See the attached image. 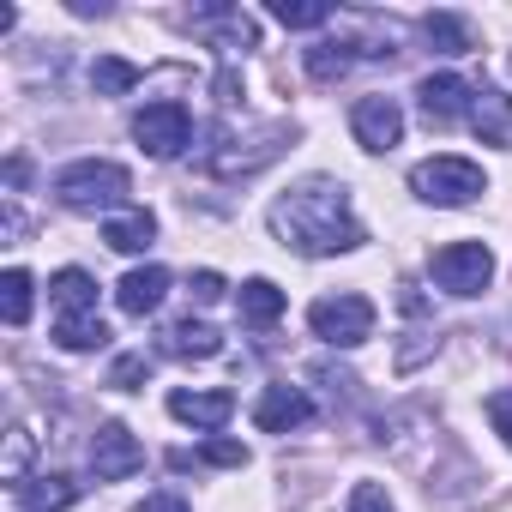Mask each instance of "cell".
Here are the masks:
<instances>
[{"label": "cell", "instance_id": "603a6c76", "mask_svg": "<svg viewBox=\"0 0 512 512\" xmlns=\"http://www.w3.org/2000/svg\"><path fill=\"white\" fill-rule=\"evenodd\" d=\"M193 464L241 470V464H247V446H241V440H223V434H211V440H205V446H193V452H169V470H193Z\"/></svg>", "mask_w": 512, "mask_h": 512}, {"label": "cell", "instance_id": "d4e9b609", "mask_svg": "<svg viewBox=\"0 0 512 512\" xmlns=\"http://www.w3.org/2000/svg\"><path fill=\"white\" fill-rule=\"evenodd\" d=\"M31 272L25 266H13L7 278H0V320H7V326H25L31 320Z\"/></svg>", "mask_w": 512, "mask_h": 512}, {"label": "cell", "instance_id": "d6986e66", "mask_svg": "<svg viewBox=\"0 0 512 512\" xmlns=\"http://www.w3.org/2000/svg\"><path fill=\"white\" fill-rule=\"evenodd\" d=\"M103 241L115 253H145L157 241V217L151 211H115V217H103Z\"/></svg>", "mask_w": 512, "mask_h": 512}, {"label": "cell", "instance_id": "2e32d148", "mask_svg": "<svg viewBox=\"0 0 512 512\" xmlns=\"http://www.w3.org/2000/svg\"><path fill=\"white\" fill-rule=\"evenodd\" d=\"M356 55H368V49L350 43V37H320L314 49H302V67H308V79L332 85V79H344V73L356 67Z\"/></svg>", "mask_w": 512, "mask_h": 512}, {"label": "cell", "instance_id": "30bf717a", "mask_svg": "<svg viewBox=\"0 0 512 512\" xmlns=\"http://www.w3.org/2000/svg\"><path fill=\"white\" fill-rule=\"evenodd\" d=\"M350 127H356V145L362 151H392L404 139V109L392 97H362L350 109Z\"/></svg>", "mask_w": 512, "mask_h": 512}, {"label": "cell", "instance_id": "1f68e13d", "mask_svg": "<svg viewBox=\"0 0 512 512\" xmlns=\"http://www.w3.org/2000/svg\"><path fill=\"white\" fill-rule=\"evenodd\" d=\"M193 296H199V302H217V296H223V278H217V272H199V278H193Z\"/></svg>", "mask_w": 512, "mask_h": 512}, {"label": "cell", "instance_id": "9c48e42d", "mask_svg": "<svg viewBox=\"0 0 512 512\" xmlns=\"http://www.w3.org/2000/svg\"><path fill=\"white\" fill-rule=\"evenodd\" d=\"M416 103H422V115H428V127H452L458 115L470 121V103H476V85H464L458 73H428V79L416 85Z\"/></svg>", "mask_w": 512, "mask_h": 512}, {"label": "cell", "instance_id": "6da1fadb", "mask_svg": "<svg viewBox=\"0 0 512 512\" xmlns=\"http://www.w3.org/2000/svg\"><path fill=\"white\" fill-rule=\"evenodd\" d=\"M272 229L284 247L308 253V260H320V253H350L362 247V223H356V205H350V187L332 181V175H308L296 181L278 205H272Z\"/></svg>", "mask_w": 512, "mask_h": 512}, {"label": "cell", "instance_id": "3957f363", "mask_svg": "<svg viewBox=\"0 0 512 512\" xmlns=\"http://www.w3.org/2000/svg\"><path fill=\"white\" fill-rule=\"evenodd\" d=\"M374 302L368 296H356V290H338V296H320L314 308H308V326H314V338H326L332 350H356V344H368L374 338Z\"/></svg>", "mask_w": 512, "mask_h": 512}, {"label": "cell", "instance_id": "7a4b0ae2", "mask_svg": "<svg viewBox=\"0 0 512 512\" xmlns=\"http://www.w3.org/2000/svg\"><path fill=\"white\" fill-rule=\"evenodd\" d=\"M127 193H133V175L121 163H109V157H79V163H67L55 175V199L67 211H109L115 217V205Z\"/></svg>", "mask_w": 512, "mask_h": 512}, {"label": "cell", "instance_id": "7402d4cb", "mask_svg": "<svg viewBox=\"0 0 512 512\" xmlns=\"http://www.w3.org/2000/svg\"><path fill=\"white\" fill-rule=\"evenodd\" d=\"M163 350H169V356H193V362H205V356L223 350V338H217L205 320H175V326L163 332Z\"/></svg>", "mask_w": 512, "mask_h": 512}, {"label": "cell", "instance_id": "4fadbf2b", "mask_svg": "<svg viewBox=\"0 0 512 512\" xmlns=\"http://www.w3.org/2000/svg\"><path fill=\"white\" fill-rule=\"evenodd\" d=\"M169 416L199 428V434H217L229 416H235V398L229 392H169Z\"/></svg>", "mask_w": 512, "mask_h": 512}, {"label": "cell", "instance_id": "f1b7e54d", "mask_svg": "<svg viewBox=\"0 0 512 512\" xmlns=\"http://www.w3.org/2000/svg\"><path fill=\"white\" fill-rule=\"evenodd\" d=\"M145 380H151V356H145V350H133V356H121V362L109 368V386H115V392H133V386H145Z\"/></svg>", "mask_w": 512, "mask_h": 512}, {"label": "cell", "instance_id": "e0dca14e", "mask_svg": "<svg viewBox=\"0 0 512 512\" xmlns=\"http://www.w3.org/2000/svg\"><path fill=\"white\" fill-rule=\"evenodd\" d=\"M13 500H19V512H67L79 500V482L73 476H25L13 488Z\"/></svg>", "mask_w": 512, "mask_h": 512}, {"label": "cell", "instance_id": "4dcf8cb0", "mask_svg": "<svg viewBox=\"0 0 512 512\" xmlns=\"http://www.w3.org/2000/svg\"><path fill=\"white\" fill-rule=\"evenodd\" d=\"M488 416H494V428H500L506 446H512V392H494V398H488Z\"/></svg>", "mask_w": 512, "mask_h": 512}, {"label": "cell", "instance_id": "f546056e", "mask_svg": "<svg viewBox=\"0 0 512 512\" xmlns=\"http://www.w3.org/2000/svg\"><path fill=\"white\" fill-rule=\"evenodd\" d=\"M350 512H392V500H386V488H380V482H356Z\"/></svg>", "mask_w": 512, "mask_h": 512}, {"label": "cell", "instance_id": "9a60e30c", "mask_svg": "<svg viewBox=\"0 0 512 512\" xmlns=\"http://www.w3.org/2000/svg\"><path fill=\"white\" fill-rule=\"evenodd\" d=\"M470 127L482 145H506L512 139V97L494 91V85H476V103H470Z\"/></svg>", "mask_w": 512, "mask_h": 512}, {"label": "cell", "instance_id": "52a82bcc", "mask_svg": "<svg viewBox=\"0 0 512 512\" xmlns=\"http://www.w3.org/2000/svg\"><path fill=\"white\" fill-rule=\"evenodd\" d=\"M133 139L151 151V157H181L193 145V115L181 103H145L133 115Z\"/></svg>", "mask_w": 512, "mask_h": 512}, {"label": "cell", "instance_id": "277c9868", "mask_svg": "<svg viewBox=\"0 0 512 512\" xmlns=\"http://www.w3.org/2000/svg\"><path fill=\"white\" fill-rule=\"evenodd\" d=\"M482 187H488L482 169L470 157H452V151H440V157H428V163L410 169V193L428 199V205H470Z\"/></svg>", "mask_w": 512, "mask_h": 512}, {"label": "cell", "instance_id": "8992f818", "mask_svg": "<svg viewBox=\"0 0 512 512\" xmlns=\"http://www.w3.org/2000/svg\"><path fill=\"white\" fill-rule=\"evenodd\" d=\"M434 284L440 290H452V296H482V284L494 278V253L482 247V241H446L440 253H434Z\"/></svg>", "mask_w": 512, "mask_h": 512}, {"label": "cell", "instance_id": "836d02e7", "mask_svg": "<svg viewBox=\"0 0 512 512\" xmlns=\"http://www.w3.org/2000/svg\"><path fill=\"white\" fill-rule=\"evenodd\" d=\"M25 181H31V163H25V157H13V163H7V187H25Z\"/></svg>", "mask_w": 512, "mask_h": 512}, {"label": "cell", "instance_id": "d6a6232c", "mask_svg": "<svg viewBox=\"0 0 512 512\" xmlns=\"http://www.w3.org/2000/svg\"><path fill=\"white\" fill-rule=\"evenodd\" d=\"M139 512H193V506H187L181 494H151V500H145Z\"/></svg>", "mask_w": 512, "mask_h": 512}, {"label": "cell", "instance_id": "cb8c5ba5", "mask_svg": "<svg viewBox=\"0 0 512 512\" xmlns=\"http://www.w3.org/2000/svg\"><path fill=\"white\" fill-rule=\"evenodd\" d=\"M55 344L61 350H103L109 326H103V314H61L55 320Z\"/></svg>", "mask_w": 512, "mask_h": 512}, {"label": "cell", "instance_id": "7c38bea8", "mask_svg": "<svg viewBox=\"0 0 512 512\" xmlns=\"http://www.w3.org/2000/svg\"><path fill=\"white\" fill-rule=\"evenodd\" d=\"M193 31L211 49H223V55H247L253 43H260V25H253L241 7H205V13H193Z\"/></svg>", "mask_w": 512, "mask_h": 512}, {"label": "cell", "instance_id": "5b68a950", "mask_svg": "<svg viewBox=\"0 0 512 512\" xmlns=\"http://www.w3.org/2000/svg\"><path fill=\"white\" fill-rule=\"evenodd\" d=\"M296 139V127L290 121H272V127H260L247 145L241 139H229V145H217L211 157H205V175H260L266 163H278L284 157V145Z\"/></svg>", "mask_w": 512, "mask_h": 512}, {"label": "cell", "instance_id": "8fae6325", "mask_svg": "<svg viewBox=\"0 0 512 512\" xmlns=\"http://www.w3.org/2000/svg\"><path fill=\"white\" fill-rule=\"evenodd\" d=\"M302 422H314V398L302 386H266L260 404H253V428L260 434H290Z\"/></svg>", "mask_w": 512, "mask_h": 512}, {"label": "cell", "instance_id": "484cf974", "mask_svg": "<svg viewBox=\"0 0 512 512\" xmlns=\"http://www.w3.org/2000/svg\"><path fill=\"white\" fill-rule=\"evenodd\" d=\"M133 85H139V67H133V61L97 55V67H91V91H97V97H127Z\"/></svg>", "mask_w": 512, "mask_h": 512}, {"label": "cell", "instance_id": "ffe728a7", "mask_svg": "<svg viewBox=\"0 0 512 512\" xmlns=\"http://www.w3.org/2000/svg\"><path fill=\"white\" fill-rule=\"evenodd\" d=\"M49 296H55V308H61V314H97V278H91V272H79V266L55 272V278H49Z\"/></svg>", "mask_w": 512, "mask_h": 512}, {"label": "cell", "instance_id": "ac0fdd59", "mask_svg": "<svg viewBox=\"0 0 512 512\" xmlns=\"http://www.w3.org/2000/svg\"><path fill=\"white\" fill-rule=\"evenodd\" d=\"M235 302H241V320H247L253 332H266V326H278V320H284V290H278L272 278H247Z\"/></svg>", "mask_w": 512, "mask_h": 512}, {"label": "cell", "instance_id": "ba28073f", "mask_svg": "<svg viewBox=\"0 0 512 512\" xmlns=\"http://www.w3.org/2000/svg\"><path fill=\"white\" fill-rule=\"evenodd\" d=\"M91 470H97V482H127L133 470H145V446L121 422H103L91 440Z\"/></svg>", "mask_w": 512, "mask_h": 512}, {"label": "cell", "instance_id": "44dd1931", "mask_svg": "<svg viewBox=\"0 0 512 512\" xmlns=\"http://www.w3.org/2000/svg\"><path fill=\"white\" fill-rule=\"evenodd\" d=\"M422 37L434 43V55H470V49H476V31H470V19H458V13H428V19H422Z\"/></svg>", "mask_w": 512, "mask_h": 512}, {"label": "cell", "instance_id": "5bb4252c", "mask_svg": "<svg viewBox=\"0 0 512 512\" xmlns=\"http://www.w3.org/2000/svg\"><path fill=\"white\" fill-rule=\"evenodd\" d=\"M163 296H169V272H163V266H139V272H127V278L115 284V302H121V314H133V320L157 314Z\"/></svg>", "mask_w": 512, "mask_h": 512}, {"label": "cell", "instance_id": "83f0119b", "mask_svg": "<svg viewBox=\"0 0 512 512\" xmlns=\"http://www.w3.org/2000/svg\"><path fill=\"white\" fill-rule=\"evenodd\" d=\"M0 476H7L13 488L31 476V428H13V434H7V458H0Z\"/></svg>", "mask_w": 512, "mask_h": 512}, {"label": "cell", "instance_id": "4316f807", "mask_svg": "<svg viewBox=\"0 0 512 512\" xmlns=\"http://www.w3.org/2000/svg\"><path fill=\"white\" fill-rule=\"evenodd\" d=\"M272 19L284 31H320V25H332V7L326 0H272Z\"/></svg>", "mask_w": 512, "mask_h": 512}]
</instances>
